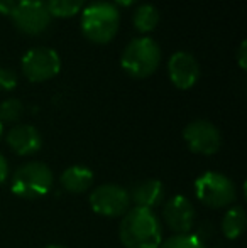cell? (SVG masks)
Returning <instances> with one entry per match:
<instances>
[{
  "label": "cell",
  "instance_id": "6da1fadb",
  "mask_svg": "<svg viewBox=\"0 0 247 248\" xmlns=\"http://www.w3.org/2000/svg\"><path fill=\"white\" fill-rule=\"evenodd\" d=\"M119 238L125 248H158L163 242V225L152 209L134 206L122 216Z\"/></svg>",
  "mask_w": 247,
  "mask_h": 248
},
{
  "label": "cell",
  "instance_id": "7a4b0ae2",
  "mask_svg": "<svg viewBox=\"0 0 247 248\" xmlns=\"http://www.w3.org/2000/svg\"><path fill=\"white\" fill-rule=\"evenodd\" d=\"M120 14L115 3L97 0L82 9V31L85 37L97 44H105L115 37Z\"/></svg>",
  "mask_w": 247,
  "mask_h": 248
},
{
  "label": "cell",
  "instance_id": "3957f363",
  "mask_svg": "<svg viewBox=\"0 0 247 248\" xmlns=\"http://www.w3.org/2000/svg\"><path fill=\"white\" fill-rule=\"evenodd\" d=\"M161 62V47L152 37H135L125 46L120 56V66L132 78H148Z\"/></svg>",
  "mask_w": 247,
  "mask_h": 248
},
{
  "label": "cell",
  "instance_id": "277c9868",
  "mask_svg": "<svg viewBox=\"0 0 247 248\" xmlns=\"http://www.w3.org/2000/svg\"><path fill=\"white\" fill-rule=\"evenodd\" d=\"M54 184V174L44 162H26L12 174L10 189L16 196L37 199L46 196Z\"/></svg>",
  "mask_w": 247,
  "mask_h": 248
},
{
  "label": "cell",
  "instance_id": "5b68a950",
  "mask_svg": "<svg viewBox=\"0 0 247 248\" xmlns=\"http://www.w3.org/2000/svg\"><path fill=\"white\" fill-rule=\"evenodd\" d=\"M195 194L201 204L208 208H227L237 199V189L231 177L217 170H208L195 181Z\"/></svg>",
  "mask_w": 247,
  "mask_h": 248
},
{
  "label": "cell",
  "instance_id": "8992f818",
  "mask_svg": "<svg viewBox=\"0 0 247 248\" xmlns=\"http://www.w3.org/2000/svg\"><path fill=\"white\" fill-rule=\"evenodd\" d=\"M20 68L29 81L39 83L54 78L61 69V58L53 47L37 46L26 51L20 59Z\"/></svg>",
  "mask_w": 247,
  "mask_h": 248
},
{
  "label": "cell",
  "instance_id": "52a82bcc",
  "mask_svg": "<svg viewBox=\"0 0 247 248\" xmlns=\"http://www.w3.org/2000/svg\"><path fill=\"white\" fill-rule=\"evenodd\" d=\"M90 206L100 216L119 218L131 209V196L119 184H100L90 194Z\"/></svg>",
  "mask_w": 247,
  "mask_h": 248
},
{
  "label": "cell",
  "instance_id": "ba28073f",
  "mask_svg": "<svg viewBox=\"0 0 247 248\" xmlns=\"http://www.w3.org/2000/svg\"><path fill=\"white\" fill-rule=\"evenodd\" d=\"M10 19L19 31L31 36H37L51 26L53 17L44 0H19Z\"/></svg>",
  "mask_w": 247,
  "mask_h": 248
},
{
  "label": "cell",
  "instance_id": "9c48e42d",
  "mask_svg": "<svg viewBox=\"0 0 247 248\" xmlns=\"http://www.w3.org/2000/svg\"><path fill=\"white\" fill-rule=\"evenodd\" d=\"M183 139L191 152L201 155H214L222 145V135L218 128L203 118L190 122L183 130Z\"/></svg>",
  "mask_w": 247,
  "mask_h": 248
},
{
  "label": "cell",
  "instance_id": "30bf717a",
  "mask_svg": "<svg viewBox=\"0 0 247 248\" xmlns=\"http://www.w3.org/2000/svg\"><path fill=\"white\" fill-rule=\"evenodd\" d=\"M195 216L197 213H195L193 202L181 194L169 198L163 208V219L166 226L176 235H186L193 230Z\"/></svg>",
  "mask_w": 247,
  "mask_h": 248
},
{
  "label": "cell",
  "instance_id": "8fae6325",
  "mask_svg": "<svg viewBox=\"0 0 247 248\" xmlns=\"http://www.w3.org/2000/svg\"><path fill=\"white\" fill-rule=\"evenodd\" d=\"M168 75L176 88L190 90L200 78V64L193 54L186 51H176L168 61Z\"/></svg>",
  "mask_w": 247,
  "mask_h": 248
},
{
  "label": "cell",
  "instance_id": "7c38bea8",
  "mask_svg": "<svg viewBox=\"0 0 247 248\" xmlns=\"http://www.w3.org/2000/svg\"><path fill=\"white\" fill-rule=\"evenodd\" d=\"M7 145L17 154V155H33L39 152L43 147V135L33 125H17L10 128L7 134Z\"/></svg>",
  "mask_w": 247,
  "mask_h": 248
},
{
  "label": "cell",
  "instance_id": "4fadbf2b",
  "mask_svg": "<svg viewBox=\"0 0 247 248\" xmlns=\"http://www.w3.org/2000/svg\"><path fill=\"white\" fill-rule=\"evenodd\" d=\"M129 196L131 202H134L137 208L152 209L161 204L165 199V184L159 179H146L134 186Z\"/></svg>",
  "mask_w": 247,
  "mask_h": 248
},
{
  "label": "cell",
  "instance_id": "5bb4252c",
  "mask_svg": "<svg viewBox=\"0 0 247 248\" xmlns=\"http://www.w3.org/2000/svg\"><path fill=\"white\" fill-rule=\"evenodd\" d=\"M95 176H93V170L88 169L85 166H71L68 169L63 170L60 177V184L63 189L68 191L71 194H82L92 187Z\"/></svg>",
  "mask_w": 247,
  "mask_h": 248
},
{
  "label": "cell",
  "instance_id": "9a60e30c",
  "mask_svg": "<svg viewBox=\"0 0 247 248\" xmlns=\"http://www.w3.org/2000/svg\"><path fill=\"white\" fill-rule=\"evenodd\" d=\"M246 211L242 206H232L222 219V233L225 238L237 240L246 230Z\"/></svg>",
  "mask_w": 247,
  "mask_h": 248
},
{
  "label": "cell",
  "instance_id": "2e32d148",
  "mask_svg": "<svg viewBox=\"0 0 247 248\" xmlns=\"http://www.w3.org/2000/svg\"><path fill=\"white\" fill-rule=\"evenodd\" d=\"M159 22V12L154 5L144 3L139 5L134 12V27L139 32H151Z\"/></svg>",
  "mask_w": 247,
  "mask_h": 248
},
{
  "label": "cell",
  "instance_id": "e0dca14e",
  "mask_svg": "<svg viewBox=\"0 0 247 248\" xmlns=\"http://www.w3.org/2000/svg\"><path fill=\"white\" fill-rule=\"evenodd\" d=\"M85 5V0H46L51 17H71Z\"/></svg>",
  "mask_w": 247,
  "mask_h": 248
},
{
  "label": "cell",
  "instance_id": "ac0fdd59",
  "mask_svg": "<svg viewBox=\"0 0 247 248\" xmlns=\"http://www.w3.org/2000/svg\"><path fill=\"white\" fill-rule=\"evenodd\" d=\"M158 248H207V247H205V243L201 242L200 236L186 233V235L169 236V238H166L165 242H161V245Z\"/></svg>",
  "mask_w": 247,
  "mask_h": 248
},
{
  "label": "cell",
  "instance_id": "d6986e66",
  "mask_svg": "<svg viewBox=\"0 0 247 248\" xmlns=\"http://www.w3.org/2000/svg\"><path fill=\"white\" fill-rule=\"evenodd\" d=\"M24 113V105L17 98H7L0 103V122H17Z\"/></svg>",
  "mask_w": 247,
  "mask_h": 248
},
{
  "label": "cell",
  "instance_id": "ffe728a7",
  "mask_svg": "<svg viewBox=\"0 0 247 248\" xmlns=\"http://www.w3.org/2000/svg\"><path fill=\"white\" fill-rule=\"evenodd\" d=\"M17 86V75L10 68H0V92H10Z\"/></svg>",
  "mask_w": 247,
  "mask_h": 248
},
{
  "label": "cell",
  "instance_id": "44dd1931",
  "mask_svg": "<svg viewBox=\"0 0 247 248\" xmlns=\"http://www.w3.org/2000/svg\"><path fill=\"white\" fill-rule=\"evenodd\" d=\"M19 0H0V14L2 16H12L14 9H16Z\"/></svg>",
  "mask_w": 247,
  "mask_h": 248
},
{
  "label": "cell",
  "instance_id": "7402d4cb",
  "mask_svg": "<svg viewBox=\"0 0 247 248\" xmlns=\"http://www.w3.org/2000/svg\"><path fill=\"white\" fill-rule=\"evenodd\" d=\"M9 177V164H7V159L0 154V184H3Z\"/></svg>",
  "mask_w": 247,
  "mask_h": 248
},
{
  "label": "cell",
  "instance_id": "603a6c76",
  "mask_svg": "<svg viewBox=\"0 0 247 248\" xmlns=\"http://www.w3.org/2000/svg\"><path fill=\"white\" fill-rule=\"evenodd\" d=\"M246 41H242L241 43V47H239V54H237V59H239V66H241L242 69H246V66H247V59H246Z\"/></svg>",
  "mask_w": 247,
  "mask_h": 248
},
{
  "label": "cell",
  "instance_id": "cb8c5ba5",
  "mask_svg": "<svg viewBox=\"0 0 247 248\" xmlns=\"http://www.w3.org/2000/svg\"><path fill=\"white\" fill-rule=\"evenodd\" d=\"M117 5H122V7H131L132 3H135L137 0H114Z\"/></svg>",
  "mask_w": 247,
  "mask_h": 248
},
{
  "label": "cell",
  "instance_id": "d4e9b609",
  "mask_svg": "<svg viewBox=\"0 0 247 248\" xmlns=\"http://www.w3.org/2000/svg\"><path fill=\"white\" fill-rule=\"evenodd\" d=\"M44 248H68V247H65V245H56V243H53V245H48V247H44Z\"/></svg>",
  "mask_w": 247,
  "mask_h": 248
},
{
  "label": "cell",
  "instance_id": "484cf974",
  "mask_svg": "<svg viewBox=\"0 0 247 248\" xmlns=\"http://www.w3.org/2000/svg\"><path fill=\"white\" fill-rule=\"evenodd\" d=\"M2 134H3V124L0 122V137H2Z\"/></svg>",
  "mask_w": 247,
  "mask_h": 248
}]
</instances>
